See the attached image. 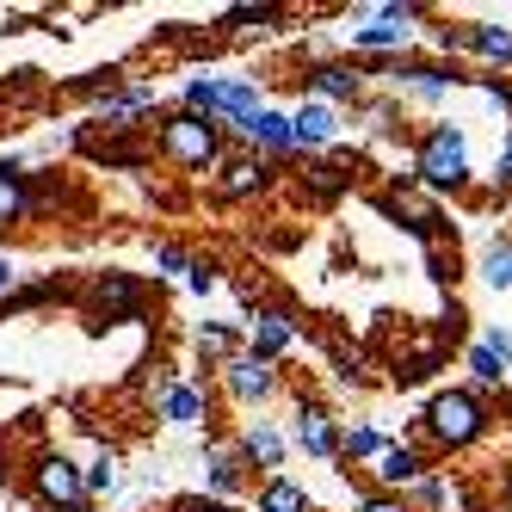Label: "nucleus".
I'll use <instances>...</instances> for the list:
<instances>
[{
  "label": "nucleus",
  "mask_w": 512,
  "mask_h": 512,
  "mask_svg": "<svg viewBox=\"0 0 512 512\" xmlns=\"http://www.w3.org/2000/svg\"><path fill=\"white\" fill-rule=\"evenodd\" d=\"M161 149L173 155V161H186V167H204L210 155H216V124L210 118H173L167 130H161Z\"/></svg>",
  "instance_id": "obj_1"
},
{
  "label": "nucleus",
  "mask_w": 512,
  "mask_h": 512,
  "mask_svg": "<svg viewBox=\"0 0 512 512\" xmlns=\"http://www.w3.org/2000/svg\"><path fill=\"white\" fill-rule=\"evenodd\" d=\"M186 512H229V506H186Z\"/></svg>",
  "instance_id": "obj_31"
},
{
  "label": "nucleus",
  "mask_w": 512,
  "mask_h": 512,
  "mask_svg": "<svg viewBox=\"0 0 512 512\" xmlns=\"http://www.w3.org/2000/svg\"><path fill=\"white\" fill-rule=\"evenodd\" d=\"M19 210H25V192H19V179H13V167H0V223H13Z\"/></svg>",
  "instance_id": "obj_13"
},
{
  "label": "nucleus",
  "mask_w": 512,
  "mask_h": 512,
  "mask_svg": "<svg viewBox=\"0 0 512 512\" xmlns=\"http://www.w3.org/2000/svg\"><path fill=\"white\" fill-rule=\"evenodd\" d=\"M253 136H260L266 142V149H284V142H290V118H278V112H260V118H253L247 124Z\"/></svg>",
  "instance_id": "obj_12"
},
{
  "label": "nucleus",
  "mask_w": 512,
  "mask_h": 512,
  "mask_svg": "<svg viewBox=\"0 0 512 512\" xmlns=\"http://www.w3.org/2000/svg\"><path fill=\"white\" fill-rule=\"evenodd\" d=\"M216 105H223V112H235L241 124H253V118H260V93H253V87H241V81H229L223 93H216Z\"/></svg>",
  "instance_id": "obj_8"
},
{
  "label": "nucleus",
  "mask_w": 512,
  "mask_h": 512,
  "mask_svg": "<svg viewBox=\"0 0 512 512\" xmlns=\"http://www.w3.org/2000/svg\"><path fill=\"white\" fill-rule=\"evenodd\" d=\"M229 389H235V395H266V389H272L266 358H235V364H229Z\"/></svg>",
  "instance_id": "obj_6"
},
{
  "label": "nucleus",
  "mask_w": 512,
  "mask_h": 512,
  "mask_svg": "<svg viewBox=\"0 0 512 512\" xmlns=\"http://www.w3.org/2000/svg\"><path fill=\"white\" fill-rule=\"evenodd\" d=\"M506 494H512V482H506Z\"/></svg>",
  "instance_id": "obj_32"
},
{
  "label": "nucleus",
  "mask_w": 512,
  "mask_h": 512,
  "mask_svg": "<svg viewBox=\"0 0 512 512\" xmlns=\"http://www.w3.org/2000/svg\"><path fill=\"white\" fill-rule=\"evenodd\" d=\"M87 482H93V488H112V482H118V475H112V457H99V463H93V475H87Z\"/></svg>",
  "instance_id": "obj_27"
},
{
  "label": "nucleus",
  "mask_w": 512,
  "mask_h": 512,
  "mask_svg": "<svg viewBox=\"0 0 512 512\" xmlns=\"http://www.w3.org/2000/svg\"><path fill=\"white\" fill-rule=\"evenodd\" d=\"M475 50H488V56H512V31H475Z\"/></svg>",
  "instance_id": "obj_22"
},
{
  "label": "nucleus",
  "mask_w": 512,
  "mask_h": 512,
  "mask_svg": "<svg viewBox=\"0 0 512 512\" xmlns=\"http://www.w3.org/2000/svg\"><path fill=\"white\" fill-rule=\"evenodd\" d=\"M198 346L216 358V352H229V334H223V327H210V334H198Z\"/></svg>",
  "instance_id": "obj_26"
},
{
  "label": "nucleus",
  "mask_w": 512,
  "mask_h": 512,
  "mask_svg": "<svg viewBox=\"0 0 512 512\" xmlns=\"http://www.w3.org/2000/svg\"><path fill=\"white\" fill-rule=\"evenodd\" d=\"M432 426H438L445 445H469V438L482 432V408H475L469 395H438L432 401Z\"/></svg>",
  "instance_id": "obj_2"
},
{
  "label": "nucleus",
  "mask_w": 512,
  "mask_h": 512,
  "mask_svg": "<svg viewBox=\"0 0 512 512\" xmlns=\"http://www.w3.org/2000/svg\"><path fill=\"white\" fill-rule=\"evenodd\" d=\"M315 87H321L327 99H346V93H352V75H346V68H321V75H315Z\"/></svg>",
  "instance_id": "obj_20"
},
{
  "label": "nucleus",
  "mask_w": 512,
  "mask_h": 512,
  "mask_svg": "<svg viewBox=\"0 0 512 512\" xmlns=\"http://www.w3.org/2000/svg\"><path fill=\"white\" fill-rule=\"evenodd\" d=\"M469 364H475V377H488V383H500V358H494L488 346H475V352H469Z\"/></svg>",
  "instance_id": "obj_24"
},
{
  "label": "nucleus",
  "mask_w": 512,
  "mask_h": 512,
  "mask_svg": "<svg viewBox=\"0 0 512 512\" xmlns=\"http://www.w3.org/2000/svg\"><path fill=\"white\" fill-rule=\"evenodd\" d=\"M364 512H401L395 500H371V506H364Z\"/></svg>",
  "instance_id": "obj_28"
},
{
  "label": "nucleus",
  "mask_w": 512,
  "mask_h": 512,
  "mask_svg": "<svg viewBox=\"0 0 512 512\" xmlns=\"http://www.w3.org/2000/svg\"><path fill=\"white\" fill-rule=\"evenodd\" d=\"M420 173L432 179V186H457L463 179V130H438L420 149Z\"/></svg>",
  "instance_id": "obj_3"
},
{
  "label": "nucleus",
  "mask_w": 512,
  "mask_h": 512,
  "mask_svg": "<svg viewBox=\"0 0 512 512\" xmlns=\"http://www.w3.org/2000/svg\"><path fill=\"white\" fill-rule=\"evenodd\" d=\"M290 346V321L284 315H260V352H278Z\"/></svg>",
  "instance_id": "obj_15"
},
{
  "label": "nucleus",
  "mask_w": 512,
  "mask_h": 512,
  "mask_svg": "<svg viewBox=\"0 0 512 512\" xmlns=\"http://www.w3.org/2000/svg\"><path fill=\"white\" fill-rule=\"evenodd\" d=\"M7 284H13V266H7V260H0V290H7Z\"/></svg>",
  "instance_id": "obj_30"
},
{
  "label": "nucleus",
  "mask_w": 512,
  "mask_h": 512,
  "mask_svg": "<svg viewBox=\"0 0 512 512\" xmlns=\"http://www.w3.org/2000/svg\"><path fill=\"white\" fill-rule=\"evenodd\" d=\"M377 475H383L389 488H401V482H420V457H414L408 445H401V451H383V457H377Z\"/></svg>",
  "instance_id": "obj_7"
},
{
  "label": "nucleus",
  "mask_w": 512,
  "mask_h": 512,
  "mask_svg": "<svg viewBox=\"0 0 512 512\" xmlns=\"http://www.w3.org/2000/svg\"><path fill=\"white\" fill-rule=\"evenodd\" d=\"M482 272H488V284H500V290H506V284H512V247H494Z\"/></svg>",
  "instance_id": "obj_19"
},
{
  "label": "nucleus",
  "mask_w": 512,
  "mask_h": 512,
  "mask_svg": "<svg viewBox=\"0 0 512 512\" xmlns=\"http://www.w3.org/2000/svg\"><path fill=\"white\" fill-rule=\"evenodd\" d=\"M247 451L260 457V463H278V457H284V445H278L272 426H253V432H247Z\"/></svg>",
  "instance_id": "obj_14"
},
{
  "label": "nucleus",
  "mask_w": 512,
  "mask_h": 512,
  "mask_svg": "<svg viewBox=\"0 0 512 512\" xmlns=\"http://www.w3.org/2000/svg\"><path fill=\"white\" fill-rule=\"evenodd\" d=\"M167 420H179V426H198V420H204V401H198L192 389H167Z\"/></svg>",
  "instance_id": "obj_10"
},
{
  "label": "nucleus",
  "mask_w": 512,
  "mask_h": 512,
  "mask_svg": "<svg viewBox=\"0 0 512 512\" xmlns=\"http://www.w3.org/2000/svg\"><path fill=\"white\" fill-rule=\"evenodd\" d=\"M204 469H210V488H223V494L235 488V457H223V451H216V457H210Z\"/></svg>",
  "instance_id": "obj_21"
},
{
  "label": "nucleus",
  "mask_w": 512,
  "mask_h": 512,
  "mask_svg": "<svg viewBox=\"0 0 512 512\" xmlns=\"http://www.w3.org/2000/svg\"><path fill=\"white\" fill-rule=\"evenodd\" d=\"M346 451H352V457H383V432H371V426H358V432L346 438Z\"/></svg>",
  "instance_id": "obj_17"
},
{
  "label": "nucleus",
  "mask_w": 512,
  "mask_h": 512,
  "mask_svg": "<svg viewBox=\"0 0 512 512\" xmlns=\"http://www.w3.org/2000/svg\"><path fill=\"white\" fill-rule=\"evenodd\" d=\"M488 352H494L500 364H512V327H494V334H488Z\"/></svg>",
  "instance_id": "obj_25"
},
{
  "label": "nucleus",
  "mask_w": 512,
  "mask_h": 512,
  "mask_svg": "<svg viewBox=\"0 0 512 512\" xmlns=\"http://www.w3.org/2000/svg\"><path fill=\"white\" fill-rule=\"evenodd\" d=\"M38 494H44V500H62V506H75V500H81V475H75V463L50 457V463L38 469Z\"/></svg>",
  "instance_id": "obj_4"
},
{
  "label": "nucleus",
  "mask_w": 512,
  "mask_h": 512,
  "mask_svg": "<svg viewBox=\"0 0 512 512\" xmlns=\"http://www.w3.org/2000/svg\"><path fill=\"white\" fill-rule=\"evenodd\" d=\"M130 297H136V290H130L124 278H112V284H99V303H105V309H130Z\"/></svg>",
  "instance_id": "obj_23"
},
{
  "label": "nucleus",
  "mask_w": 512,
  "mask_h": 512,
  "mask_svg": "<svg viewBox=\"0 0 512 512\" xmlns=\"http://www.w3.org/2000/svg\"><path fill=\"white\" fill-rule=\"evenodd\" d=\"M500 173H506V179H512V142H506V155H500Z\"/></svg>",
  "instance_id": "obj_29"
},
{
  "label": "nucleus",
  "mask_w": 512,
  "mask_h": 512,
  "mask_svg": "<svg viewBox=\"0 0 512 512\" xmlns=\"http://www.w3.org/2000/svg\"><path fill=\"white\" fill-rule=\"evenodd\" d=\"M297 438H303V451H315V457L334 451V426H327L321 414H303V420H297Z\"/></svg>",
  "instance_id": "obj_9"
},
{
  "label": "nucleus",
  "mask_w": 512,
  "mask_h": 512,
  "mask_svg": "<svg viewBox=\"0 0 512 512\" xmlns=\"http://www.w3.org/2000/svg\"><path fill=\"white\" fill-rule=\"evenodd\" d=\"M260 179H266V167H260V161H235V167L223 173V192H229V198H241V192L260 186Z\"/></svg>",
  "instance_id": "obj_11"
},
{
  "label": "nucleus",
  "mask_w": 512,
  "mask_h": 512,
  "mask_svg": "<svg viewBox=\"0 0 512 512\" xmlns=\"http://www.w3.org/2000/svg\"><path fill=\"white\" fill-rule=\"evenodd\" d=\"M290 142H334V112L327 105H303L290 118Z\"/></svg>",
  "instance_id": "obj_5"
},
{
  "label": "nucleus",
  "mask_w": 512,
  "mask_h": 512,
  "mask_svg": "<svg viewBox=\"0 0 512 512\" xmlns=\"http://www.w3.org/2000/svg\"><path fill=\"white\" fill-rule=\"evenodd\" d=\"M216 93H223L216 81H192V87H186V99H192V118H198V112H204V118L216 112Z\"/></svg>",
  "instance_id": "obj_18"
},
{
  "label": "nucleus",
  "mask_w": 512,
  "mask_h": 512,
  "mask_svg": "<svg viewBox=\"0 0 512 512\" xmlns=\"http://www.w3.org/2000/svg\"><path fill=\"white\" fill-rule=\"evenodd\" d=\"M266 512H303V488L272 482V488H266Z\"/></svg>",
  "instance_id": "obj_16"
}]
</instances>
